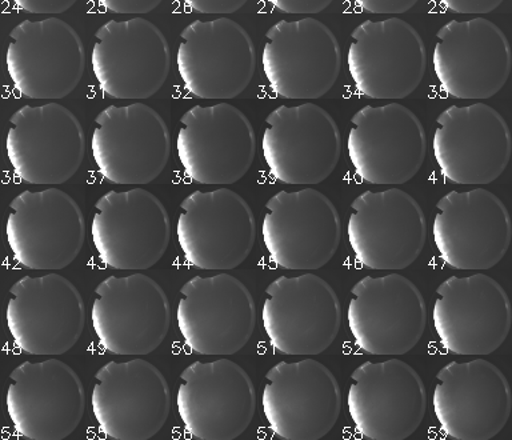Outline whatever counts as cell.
I'll list each match as a JSON object with an SVG mask.
<instances>
[{"mask_svg": "<svg viewBox=\"0 0 512 440\" xmlns=\"http://www.w3.org/2000/svg\"><path fill=\"white\" fill-rule=\"evenodd\" d=\"M363 11L370 14H403L411 10L418 3V0H356Z\"/></svg>", "mask_w": 512, "mask_h": 440, "instance_id": "34", "label": "cell"}, {"mask_svg": "<svg viewBox=\"0 0 512 440\" xmlns=\"http://www.w3.org/2000/svg\"><path fill=\"white\" fill-rule=\"evenodd\" d=\"M347 151L363 182L396 186L414 178L422 167L426 132L418 116L403 104L366 106L351 118Z\"/></svg>", "mask_w": 512, "mask_h": 440, "instance_id": "15", "label": "cell"}, {"mask_svg": "<svg viewBox=\"0 0 512 440\" xmlns=\"http://www.w3.org/2000/svg\"><path fill=\"white\" fill-rule=\"evenodd\" d=\"M176 151L192 182L226 186L250 170L256 151L255 131L250 119L232 104L195 106L180 118Z\"/></svg>", "mask_w": 512, "mask_h": 440, "instance_id": "18", "label": "cell"}, {"mask_svg": "<svg viewBox=\"0 0 512 440\" xmlns=\"http://www.w3.org/2000/svg\"><path fill=\"white\" fill-rule=\"evenodd\" d=\"M176 407L191 438L236 439L254 418L255 387L247 372L232 360L195 362L179 376Z\"/></svg>", "mask_w": 512, "mask_h": 440, "instance_id": "16", "label": "cell"}, {"mask_svg": "<svg viewBox=\"0 0 512 440\" xmlns=\"http://www.w3.org/2000/svg\"><path fill=\"white\" fill-rule=\"evenodd\" d=\"M6 322L24 354L62 355L82 335L86 307L78 288L64 276H24L8 291Z\"/></svg>", "mask_w": 512, "mask_h": 440, "instance_id": "12", "label": "cell"}, {"mask_svg": "<svg viewBox=\"0 0 512 440\" xmlns=\"http://www.w3.org/2000/svg\"><path fill=\"white\" fill-rule=\"evenodd\" d=\"M347 66L356 90L370 99H404L427 66L422 36L399 18L366 20L352 31Z\"/></svg>", "mask_w": 512, "mask_h": 440, "instance_id": "26", "label": "cell"}, {"mask_svg": "<svg viewBox=\"0 0 512 440\" xmlns=\"http://www.w3.org/2000/svg\"><path fill=\"white\" fill-rule=\"evenodd\" d=\"M91 322L104 351L119 356L151 354L170 328V302L150 276H110L95 288Z\"/></svg>", "mask_w": 512, "mask_h": 440, "instance_id": "2", "label": "cell"}, {"mask_svg": "<svg viewBox=\"0 0 512 440\" xmlns=\"http://www.w3.org/2000/svg\"><path fill=\"white\" fill-rule=\"evenodd\" d=\"M262 66L279 98L319 99L338 79L342 52L334 32L318 19L280 20L264 38Z\"/></svg>", "mask_w": 512, "mask_h": 440, "instance_id": "20", "label": "cell"}, {"mask_svg": "<svg viewBox=\"0 0 512 440\" xmlns=\"http://www.w3.org/2000/svg\"><path fill=\"white\" fill-rule=\"evenodd\" d=\"M432 322L451 354L490 355L510 332V299L491 276H451L436 288Z\"/></svg>", "mask_w": 512, "mask_h": 440, "instance_id": "24", "label": "cell"}, {"mask_svg": "<svg viewBox=\"0 0 512 440\" xmlns=\"http://www.w3.org/2000/svg\"><path fill=\"white\" fill-rule=\"evenodd\" d=\"M432 64L440 87L451 98H492L511 72L510 43L491 20H451L436 34Z\"/></svg>", "mask_w": 512, "mask_h": 440, "instance_id": "30", "label": "cell"}, {"mask_svg": "<svg viewBox=\"0 0 512 440\" xmlns=\"http://www.w3.org/2000/svg\"><path fill=\"white\" fill-rule=\"evenodd\" d=\"M342 223L334 203L314 188L280 191L264 207L262 236L272 263L284 270L311 271L335 255Z\"/></svg>", "mask_w": 512, "mask_h": 440, "instance_id": "7", "label": "cell"}, {"mask_svg": "<svg viewBox=\"0 0 512 440\" xmlns=\"http://www.w3.org/2000/svg\"><path fill=\"white\" fill-rule=\"evenodd\" d=\"M91 407L107 438L151 439L170 414V387L162 372L147 360L110 362L95 374Z\"/></svg>", "mask_w": 512, "mask_h": 440, "instance_id": "19", "label": "cell"}, {"mask_svg": "<svg viewBox=\"0 0 512 440\" xmlns=\"http://www.w3.org/2000/svg\"><path fill=\"white\" fill-rule=\"evenodd\" d=\"M91 66L108 98H151L170 72V46L150 20H110L95 32Z\"/></svg>", "mask_w": 512, "mask_h": 440, "instance_id": "5", "label": "cell"}, {"mask_svg": "<svg viewBox=\"0 0 512 440\" xmlns=\"http://www.w3.org/2000/svg\"><path fill=\"white\" fill-rule=\"evenodd\" d=\"M16 6L28 14H62L70 10L76 0H14Z\"/></svg>", "mask_w": 512, "mask_h": 440, "instance_id": "31", "label": "cell"}, {"mask_svg": "<svg viewBox=\"0 0 512 440\" xmlns=\"http://www.w3.org/2000/svg\"><path fill=\"white\" fill-rule=\"evenodd\" d=\"M443 6L454 14H488L496 10L503 0H442Z\"/></svg>", "mask_w": 512, "mask_h": 440, "instance_id": "35", "label": "cell"}, {"mask_svg": "<svg viewBox=\"0 0 512 440\" xmlns=\"http://www.w3.org/2000/svg\"><path fill=\"white\" fill-rule=\"evenodd\" d=\"M432 236L448 267L490 270L510 246V214L502 200L484 188L451 191L436 203Z\"/></svg>", "mask_w": 512, "mask_h": 440, "instance_id": "23", "label": "cell"}, {"mask_svg": "<svg viewBox=\"0 0 512 440\" xmlns=\"http://www.w3.org/2000/svg\"><path fill=\"white\" fill-rule=\"evenodd\" d=\"M262 151L272 178L290 186H311L335 170L342 136L335 119L318 104L280 106L264 122Z\"/></svg>", "mask_w": 512, "mask_h": 440, "instance_id": "13", "label": "cell"}, {"mask_svg": "<svg viewBox=\"0 0 512 440\" xmlns=\"http://www.w3.org/2000/svg\"><path fill=\"white\" fill-rule=\"evenodd\" d=\"M84 66L82 39L62 19L24 20L8 36L7 72L24 98H66L82 79Z\"/></svg>", "mask_w": 512, "mask_h": 440, "instance_id": "11", "label": "cell"}, {"mask_svg": "<svg viewBox=\"0 0 512 440\" xmlns=\"http://www.w3.org/2000/svg\"><path fill=\"white\" fill-rule=\"evenodd\" d=\"M100 4L107 11L114 14H147L155 10L162 3V0H99Z\"/></svg>", "mask_w": 512, "mask_h": 440, "instance_id": "32", "label": "cell"}, {"mask_svg": "<svg viewBox=\"0 0 512 440\" xmlns=\"http://www.w3.org/2000/svg\"><path fill=\"white\" fill-rule=\"evenodd\" d=\"M192 11L199 14H232L240 10L247 0H184Z\"/></svg>", "mask_w": 512, "mask_h": 440, "instance_id": "33", "label": "cell"}, {"mask_svg": "<svg viewBox=\"0 0 512 440\" xmlns=\"http://www.w3.org/2000/svg\"><path fill=\"white\" fill-rule=\"evenodd\" d=\"M92 158L107 182H154L170 158L171 138L162 116L147 104L110 106L95 118Z\"/></svg>", "mask_w": 512, "mask_h": 440, "instance_id": "10", "label": "cell"}, {"mask_svg": "<svg viewBox=\"0 0 512 440\" xmlns=\"http://www.w3.org/2000/svg\"><path fill=\"white\" fill-rule=\"evenodd\" d=\"M275 8L284 14H318L326 10L332 0H271Z\"/></svg>", "mask_w": 512, "mask_h": 440, "instance_id": "36", "label": "cell"}, {"mask_svg": "<svg viewBox=\"0 0 512 440\" xmlns=\"http://www.w3.org/2000/svg\"><path fill=\"white\" fill-rule=\"evenodd\" d=\"M510 128L484 103L451 106L435 123L432 150L444 179L460 186L488 184L506 170L511 158Z\"/></svg>", "mask_w": 512, "mask_h": 440, "instance_id": "28", "label": "cell"}, {"mask_svg": "<svg viewBox=\"0 0 512 440\" xmlns=\"http://www.w3.org/2000/svg\"><path fill=\"white\" fill-rule=\"evenodd\" d=\"M86 223L78 203L59 188L16 195L6 220V238L16 262L28 270L55 271L79 255Z\"/></svg>", "mask_w": 512, "mask_h": 440, "instance_id": "1", "label": "cell"}, {"mask_svg": "<svg viewBox=\"0 0 512 440\" xmlns=\"http://www.w3.org/2000/svg\"><path fill=\"white\" fill-rule=\"evenodd\" d=\"M6 407L22 438L62 440L79 426L86 392L78 374L62 360L24 362L8 376Z\"/></svg>", "mask_w": 512, "mask_h": 440, "instance_id": "21", "label": "cell"}, {"mask_svg": "<svg viewBox=\"0 0 512 440\" xmlns=\"http://www.w3.org/2000/svg\"><path fill=\"white\" fill-rule=\"evenodd\" d=\"M348 242L363 267L403 270L418 259L426 243L422 207L406 191H366L351 203Z\"/></svg>", "mask_w": 512, "mask_h": 440, "instance_id": "14", "label": "cell"}, {"mask_svg": "<svg viewBox=\"0 0 512 440\" xmlns=\"http://www.w3.org/2000/svg\"><path fill=\"white\" fill-rule=\"evenodd\" d=\"M263 414L284 440H318L334 428L342 408L338 380L314 359L280 362L264 378Z\"/></svg>", "mask_w": 512, "mask_h": 440, "instance_id": "25", "label": "cell"}, {"mask_svg": "<svg viewBox=\"0 0 512 440\" xmlns=\"http://www.w3.org/2000/svg\"><path fill=\"white\" fill-rule=\"evenodd\" d=\"M176 66L184 88L195 98H236L254 76V43L232 19L195 20L180 34Z\"/></svg>", "mask_w": 512, "mask_h": 440, "instance_id": "27", "label": "cell"}, {"mask_svg": "<svg viewBox=\"0 0 512 440\" xmlns=\"http://www.w3.org/2000/svg\"><path fill=\"white\" fill-rule=\"evenodd\" d=\"M347 322L356 346L366 354L404 355L422 338L426 303L406 276H366L351 288Z\"/></svg>", "mask_w": 512, "mask_h": 440, "instance_id": "17", "label": "cell"}, {"mask_svg": "<svg viewBox=\"0 0 512 440\" xmlns=\"http://www.w3.org/2000/svg\"><path fill=\"white\" fill-rule=\"evenodd\" d=\"M176 236L192 267L232 270L254 247L255 216L246 200L228 188L195 191L180 203Z\"/></svg>", "mask_w": 512, "mask_h": 440, "instance_id": "8", "label": "cell"}, {"mask_svg": "<svg viewBox=\"0 0 512 440\" xmlns=\"http://www.w3.org/2000/svg\"><path fill=\"white\" fill-rule=\"evenodd\" d=\"M347 407L363 438L403 440L418 430L426 414V388L403 360L366 362L351 374Z\"/></svg>", "mask_w": 512, "mask_h": 440, "instance_id": "22", "label": "cell"}, {"mask_svg": "<svg viewBox=\"0 0 512 440\" xmlns=\"http://www.w3.org/2000/svg\"><path fill=\"white\" fill-rule=\"evenodd\" d=\"M262 322L279 354L319 355L338 335L342 308L334 288L320 276H280L266 288Z\"/></svg>", "mask_w": 512, "mask_h": 440, "instance_id": "4", "label": "cell"}, {"mask_svg": "<svg viewBox=\"0 0 512 440\" xmlns=\"http://www.w3.org/2000/svg\"><path fill=\"white\" fill-rule=\"evenodd\" d=\"M84 151L82 124L62 104L20 107L8 120L7 158L24 183H66L79 170Z\"/></svg>", "mask_w": 512, "mask_h": 440, "instance_id": "6", "label": "cell"}, {"mask_svg": "<svg viewBox=\"0 0 512 440\" xmlns=\"http://www.w3.org/2000/svg\"><path fill=\"white\" fill-rule=\"evenodd\" d=\"M176 322L195 354L234 355L254 332L255 302L235 276H195L180 288Z\"/></svg>", "mask_w": 512, "mask_h": 440, "instance_id": "9", "label": "cell"}, {"mask_svg": "<svg viewBox=\"0 0 512 440\" xmlns=\"http://www.w3.org/2000/svg\"><path fill=\"white\" fill-rule=\"evenodd\" d=\"M91 236L99 259L119 271L155 266L170 243L166 207L150 191H110L95 203Z\"/></svg>", "mask_w": 512, "mask_h": 440, "instance_id": "3", "label": "cell"}, {"mask_svg": "<svg viewBox=\"0 0 512 440\" xmlns=\"http://www.w3.org/2000/svg\"><path fill=\"white\" fill-rule=\"evenodd\" d=\"M432 407L448 438L494 439L510 418V384L488 360L451 362L436 375Z\"/></svg>", "mask_w": 512, "mask_h": 440, "instance_id": "29", "label": "cell"}]
</instances>
